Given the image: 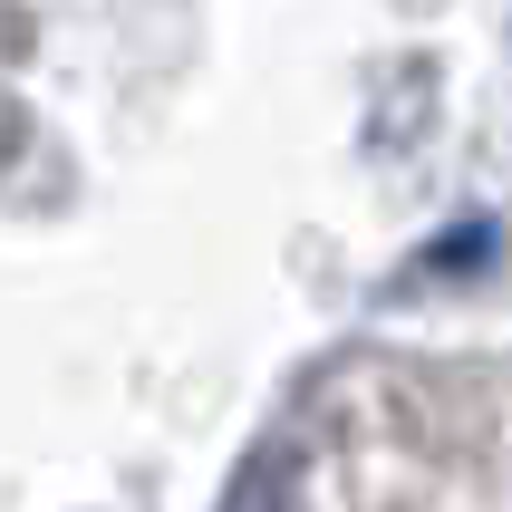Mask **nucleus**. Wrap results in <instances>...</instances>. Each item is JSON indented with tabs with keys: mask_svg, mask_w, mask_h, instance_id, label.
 Listing matches in <instances>:
<instances>
[{
	"mask_svg": "<svg viewBox=\"0 0 512 512\" xmlns=\"http://www.w3.org/2000/svg\"><path fill=\"white\" fill-rule=\"evenodd\" d=\"M387 493H397V445H368V435L329 445V455L300 474V512H387ZM416 503L426 512H493V484H484V464H474V484L455 493V455H445V474H435Z\"/></svg>",
	"mask_w": 512,
	"mask_h": 512,
	"instance_id": "f257e3e1",
	"label": "nucleus"
}]
</instances>
